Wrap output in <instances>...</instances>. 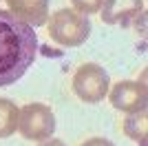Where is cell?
<instances>
[{"label":"cell","instance_id":"obj_3","mask_svg":"<svg viewBox=\"0 0 148 146\" xmlns=\"http://www.w3.org/2000/svg\"><path fill=\"white\" fill-rule=\"evenodd\" d=\"M18 133L31 142H44L56 133V115L42 102H29L18 111Z\"/></svg>","mask_w":148,"mask_h":146},{"label":"cell","instance_id":"obj_5","mask_svg":"<svg viewBox=\"0 0 148 146\" xmlns=\"http://www.w3.org/2000/svg\"><path fill=\"white\" fill-rule=\"evenodd\" d=\"M108 100H111L113 109L122 111V113H137V111H146L148 106V89L146 82L139 80H122L117 84L108 89Z\"/></svg>","mask_w":148,"mask_h":146},{"label":"cell","instance_id":"obj_8","mask_svg":"<svg viewBox=\"0 0 148 146\" xmlns=\"http://www.w3.org/2000/svg\"><path fill=\"white\" fill-rule=\"evenodd\" d=\"M124 133L128 135L137 144H146V133H148V113L146 111H137V113H128L124 120Z\"/></svg>","mask_w":148,"mask_h":146},{"label":"cell","instance_id":"obj_11","mask_svg":"<svg viewBox=\"0 0 148 146\" xmlns=\"http://www.w3.org/2000/svg\"><path fill=\"white\" fill-rule=\"evenodd\" d=\"M82 146H115L111 140H106V137H91V140H86Z\"/></svg>","mask_w":148,"mask_h":146},{"label":"cell","instance_id":"obj_4","mask_svg":"<svg viewBox=\"0 0 148 146\" xmlns=\"http://www.w3.org/2000/svg\"><path fill=\"white\" fill-rule=\"evenodd\" d=\"M73 93L86 104H97L102 102L111 89V78L102 64L95 62H84L77 71L73 73Z\"/></svg>","mask_w":148,"mask_h":146},{"label":"cell","instance_id":"obj_7","mask_svg":"<svg viewBox=\"0 0 148 146\" xmlns=\"http://www.w3.org/2000/svg\"><path fill=\"white\" fill-rule=\"evenodd\" d=\"M7 11L29 27H42L49 18V0H7Z\"/></svg>","mask_w":148,"mask_h":146},{"label":"cell","instance_id":"obj_12","mask_svg":"<svg viewBox=\"0 0 148 146\" xmlns=\"http://www.w3.org/2000/svg\"><path fill=\"white\" fill-rule=\"evenodd\" d=\"M40 146H66L62 140H56V137H49V140H44Z\"/></svg>","mask_w":148,"mask_h":146},{"label":"cell","instance_id":"obj_2","mask_svg":"<svg viewBox=\"0 0 148 146\" xmlns=\"http://www.w3.org/2000/svg\"><path fill=\"white\" fill-rule=\"evenodd\" d=\"M47 31L49 38L60 47H82L91 36V20L75 9H58L51 13V18H47Z\"/></svg>","mask_w":148,"mask_h":146},{"label":"cell","instance_id":"obj_6","mask_svg":"<svg viewBox=\"0 0 148 146\" xmlns=\"http://www.w3.org/2000/svg\"><path fill=\"white\" fill-rule=\"evenodd\" d=\"M142 9H144V0H104L99 16H102V22L106 24L128 27L142 13Z\"/></svg>","mask_w":148,"mask_h":146},{"label":"cell","instance_id":"obj_10","mask_svg":"<svg viewBox=\"0 0 148 146\" xmlns=\"http://www.w3.org/2000/svg\"><path fill=\"white\" fill-rule=\"evenodd\" d=\"M104 0H71V5L77 13L82 16H91V13H99Z\"/></svg>","mask_w":148,"mask_h":146},{"label":"cell","instance_id":"obj_9","mask_svg":"<svg viewBox=\"0 0 148 146\" xmlns=\"http://www.w3.org/2000/svg\"><path fill=\"white\" fill-rule=\"evenodd\" d=\"M18 111L20 109L16 106V102L0 97V140L11 137L18 131Z\"/></svg>","mask_w":148,"mask_h":146},{"label":"cell","instance_id":"obj_1","mask_svg":"<svg viewBox=\"0 0 148 146\" xmlns=\"http://www.w3.org/2000/svg\"><path fill=\"white\" fill-rule=\"evenodd\" d=\"M38 55L36 29L0 9V89L16 84Z\"/></svg>","mask_w":148,"mask_h":146}]
</instances>
